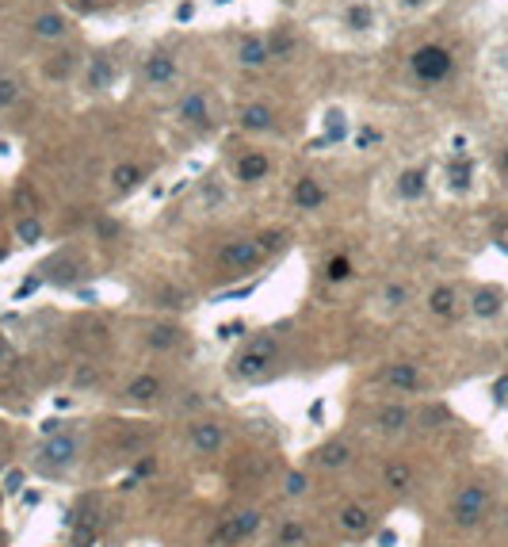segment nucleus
Returning <instances> with one entry per match:
<instances>
[{"label": "nucleus", "mask_w": 508, "mask_h": 547, "mask_svg": "<svg viewBox=\"0 0 508 547\" xmlns=\"http://www.w3.org/2000/svg\"><path fill=\"white\" fill-rule=\"evenodd\" d=\"M237 58L245 61V66H264V61L271 58V54H268V42H264V39H241Z\"/></svg>", "instance_id": "obj_17"}, {"label": "nucleus", "mask_w": 508, "mask_h": 547, "mask_svg": "<svg viewBox=\"0 0 508 547\" xmlns=\"http://www.w3.org/2000/svg\"><path fill=\"white\" fill-rule=\"evenodd\" d=\"M16 99H19V81L4 73V77H0V108H12Z\"/></svg>", "instance_id": "obj_26"}, {"label": "nucleus", "mask_w": 508, "mask_h": 547, "mask_svg": "<svg viewBox=\"0 0 508 547\" xmlns=\"http://www.w3.org/2000/svg\"><path fill=\"white\" fill-rule=\"evenodd\" d=\"M302 490H306V479L302 474H291L287 479V494H302Z\"/></svg>", "instance_id": "obj_35"}, {"label": "nucleus", "mask_w": 508, "mask_h": 547, "mask_svg": "<svg viewBox=\"0 0 508 547\" xmlns=\"http://www.w3.org/2000/svg\"><path fill=\"white\" fill-rule=\"evenodd\" d=\"M382 479H386V486H393V490H409L413 486V467L398 459V463H390L382 471Z\"/></svg>", "instance_id": "obj_18"}, {"label": "nucleus", "mask_w": 508, "mask_h": 547, "mask_svg": "<svg viewBox=\"0 0 508 547\" xmlns=\"http://www.w3.org/2000/svg\"><path fill=\"white\" fill-rule=\"evenodd\" d=\"M0 356H4V340H0Z\"/></svg>", "instance_id": "obj_39"}, {"label": "nucleus", "mask_w": 508, "mask_h": 547, "mask_svg": "<svg viewBox=\"0 0 508 547\" xmlns=\"http://www.w3.org/2000/svg\"><path fill=\"white\" fill-rule=\"evenodd\" d=\"M35 35H39V39H61V35H66V19L46 12V16L35 19Z\"/></svg>", "instance_id": "obj_19"}, {"label": "nucleus", "mask_w": 508, "mask_h": 547, "mask_svg": "<svg viewBox=\"0 0 508 547\" xmlns=\"http://www.w3.org/2000/svg\"><path fill=\"white\" fill-rule=\"evenodd\" d=\"M241 126H248V131H268L271 126V111L264 108V104H253V108L241 111Z\"/></svg>", "instance_id": "obj_21"}, {"label": "nucleus", "mask_w": 508, "mask_h": 547, "mask_svg": "<svg viewBox=\"0 0 508 547\" xmlns=\"http://www.w3.org/2000/svg\"><path fill=\"white\" fill-rule=\"evenodd\" d=\"M398 191H402L405 199H417L424 195V169H409V173L398 180Z\"/></svg>", "instance_id": "obj_22"}, {"label": "nucleus", "mask_w": 508, "mask_h": 547, "mask_svg": "<svg viewBox=\"0 0 508 547\" xmlns=\"http://www.w3.org/2000/svg\"><path fill=\"white\" fill-rule=\"evenodd\" d=\"M500 169H505V173H508V149H505V153H500Z\"/></svg>", "instance_id": "obj_37"}, {"label": "nucleus", "mask_w": 508, "mask_h": 547, "mask_svg": "<svg viewBox=\"0 0 508 547\" xmlns=\"http://www.w3.org/2000/svg\"><path fill=\"white\" fill-rule=\"evenodd\" d=\"M348 272H352L348 257H336V260H329V268H325V276H329V280H348Z\"/></svg>", "instance_id": "obj_30"}, {"label": "nucleus", "mask_w": 508, "mask_h": 547, "mask_svg": "<svg viewBox=\"0 0 508 547\" xmlns=\"http://www.w3.org/2000/svg\"><path fill=\"white\" fill-rule=\"evenodd\" d=\"M428 307H432V314L451 318V314H455V291H451V287H436L432 295H428Z\"/></svg>", "instance_id": "obj_20"}, {"label": "nucleus", "mask_w": 508, "mask_h": 547, "mask_svg": "<svg viewBox=\"0 0 508 547\" xmlns=\"http://www.w3.org/2000/svg\"><path fill=\"white\" fill-rule=\"evenodd\" d=\"M336 524H340L348 536H363V532L371 528V509L367 506H344L340 517H336Z\"/></svg>", "instance_id": "obj_8"}, {"label": "nucleus", "mask_w": 508, "mask_h": 547, "mask_svg": "<svg viewBox=\"0 0 508 547\" xmlns=\"http://www.w3.org/2000/svg\"><path fill=\"white\" fill-rule=\"evenodd\" d=\"M279 241H283V233H260V241H256V245H260V253H268V249H275Z\"/></svg>", "instance_id": "obj_33"}, {"label": "nucleus", "mask_w": 508, "mask_h": 547, "mask_svg": "<svg viewBox=\"0 0 508 547\" xmlns=\"http://www.w3.org/2000/svg\"><path fill=\"white\" fill-rule=\"evenodd\" d=\"M413 73L420 81H443L451 73V54L443 46H420L413 54Z\"/></svg>", "instance_id": "obj_4"}, {"label": "nucleus", "mask_w": 508, "mask_h": 547, "mask_svg": "<svg viewBox=\"0 0 508 547\" xmlns=\"http://www.w3.org/2000/svg\"><path fill=\"white\" fill-rule=\"evenodd\" d=\"M84 8H99V0H81Z\"/></svg>", "instance_id": "obj_38"}, {"label": "nucleus", "mask_w": 508, "mask_h": 547, "mask_svg": "<svg viewBox=\"0 0 508 547\" xmlns=\"http://www.w3.org/2000/svg\"><path fill=\"white\" fill-rule=\"evenodd\" d=\"M126 394H130L134 402H157V398H161V379H157V375H138V379H130Z\"/></svg>", "instance_id": "obj_11"}, {"label": "nucleus", "mask_w": 508, "mask_h": 547, "mask_svg": "<svg viewBox=\"0 0 508 547\" xmlns=\"http://www.w3.org/2000/svg\"><path fill=\"white\" fill-rule=\"evenodd\" d=\"M500 310V295L497 291H478L474 295V314L478 318H493Z\"/></svg>", "instance_id": "obj_25"}, {"label": "nucleus", "mask_w": 508, "mask_h": 547, "mask_svg": "<svg viewBox=\"0 0 508 547\" xmlns=\"http://www.w3.org/2000/svg\"><path fill=\"white\" fill-rule=\"evenodd\" d=\"M19 238H39V222H19Z\"/></svg>", "instance_id": "obj_36"}, {"label": "nucleus", "mask_w": 508, "mask_h": 547, "mask_svg": "<svg viewBox=\"0 0 508 547\" xmlns=\"http://www.w3.org/2000/svg\"><path fill=\"white\" fill-rule=\"evenodd\" d=\"M149 348H176L184 340V329H176V325H153V329L146 333Z\"/></svg>", "instance_id": "obj_16"}, {"label": "nucleus", "mask_w": 508, "mask_h": 547, "mask_svg": "<svg viewBox=\"0 0 508 547\" xmlns=\"http://www.w3.org/2000/svg\"><path fill=\"white\" fill-rule=\"evenodd\" d=\"M69 69H73V54H58V58L46 66L50 77H69Z\"/></svg>", "instance_id": "obj_28"}, {"label": "nucleus", "mask_w": 508, "mask_h": 547, "mask_svg": "<svg viewBox=\"0 0 508 547\" xmlns=\"http://www.w3.org/2000/svg\"><path fill=\"white\" fill-rule=\"evenodd\" d=\"M138 180H141V169L138 165H115V169H111V184H115L119 191L134 188Z\"/></svg>", "instance_id": "obj_24"}, {"label": "nucleus", "mask_w": 508, "mask_h": 547, "mask_svg": "<svg viewBox=\"0 0 508 547\" xmlns=\"http://www.w3.org/2000/svg\"><path fill=\"white\" fill-rule=\"evenodd\" d=\"M386 383H390L393 390H402V394H409V390H420V372H417V364H390L386 367V375H382Z\"/></svg>", "instance_id": "obj_7"}, {"label": "nucleus", "mask_w": 508, "mask_h": 547, "mask_svg": "<svg viewBox=\"0 0 508 547\" xmlns=\"http://www.w3.org/2000/svg\"><path fill=\"white\" fill-rule=\"evenodd\" d=\"M141 73H146V81L164 84V81H173V77H176V61L168 58V54H153V58L141 66Z\"/></svg>", "instance_id": "obj_10"}, {"label": "nucleus", "mask_w": 508, "mask_h": 547, "mask_svg": "<svg viewBox=\"0 0 508 547\" xmlns=\"http://www.w3.org/2000/svg\"><path fill=\"white\" fill-rule=\"evenodd\" d=\"M271 356H275V340L271 337L253 340V345L233 360V375H237V379H260V375H268Z\"/></svg>", "instance_id": "obj_2"}, {"label": "nucleus", "mask_w": 508, "mask_h": 547, "mask_svg": "<svg viewBox=\"0 0 508 547\" xmlns=\"http://www.w3.org/2000/svg\"><path fill=\"white\" fill-rule=\"evenodd\" d=\"M222 268H233V272H241V268H253L256 260H260V245L256 241H230V245L222 249Z\"/></svg>", "instance_id": "obj_5"}, {"label": "nucleus", "mask_w": 508, "mask_h": 547, "mask_svg": "<svg viewBox=\"0 0 508 547\" xmlns=\"http://www.w3.org/2000/svg\"><path fill=\"white\" fill-rule=\"evenodd\" d=\"M161 303L176 310V307H188V295H184V291H176V287H164V291H161Z\"/></svg>", "instance_id": "obj_31"}, {"label": "nucleus", "mask_w": 508, "mask_h": 547, "mask_svg": "<svg viewBox=\"0 0 508 547\" xmlns=\"http://www.w3.org/2000/svg\"><path fill=\"white\" fill-rule=\"evenodd\" d=\"M268 169H271V161L264 157V153H245V157L237 161V176H241L245 184L264 180V176H268Z\"/></svg>", "instance_id": "obj_9"}, {"label": "nucleus", "mask_w": 508, "mask_h": 547, "mask_svg": "<svg viewBox=\"0 0 508 547\" xmlns=\"http://www.w3.org/2000/svg\"><path fill=\"white\" fill-rule=\"evenodd\" d=\"M348 459H352V444H344V440H333V444L318 448V463L321 467H344Z\"/></svg>", "instance_id": "obj_13"}, {"label": "nucleus", "mask_w": 508, "mask_h": 547, "mask_svg": "<svg viewBox=\"0 0 508 547\" xmlns=\"http://www.w3.org/2000/svg\"><path fill=\"white\" fill-rule=\"evenodd\" d=\"M180 119H188V123L203 126L206 119H211V115H206V104H203V96H188V99H184V104H180Z\"/></svg>", "instance_id": "obj_23"}, {"label": "nucleus", "mask_w": 508, "mask_h": 547, "mask_svg": "<svg viewBox=\"0 0 508 547\" xmlns=\"http://www.w3.org/2000/svg\"><path fill=\"white\" fill-rule=\"evenodd\" d=\"M306 536H310V532H306L302 524H287V528L279 532V547H298V544H306Z\"/></svg>", "instance_id": "obj_27"}, {"label": "nucleus", "mask_w": 508, "mask_h": 547, "mask_svg": "<svg viewBox=\"0 0 508 547\" xmlns=\"http://www.w3.org/2000/svg\"><path fill=\"white\" fill-rule=\"evenodd\" d=\"M291 46H295V42H291L287 35H275V39L268 42V54L271 58H275V54H291Z\"/></svg>", "instance_id": "obj_32"}, {"label": "nucleus", "mask_w": 508, "mask_h": 547, "mask_svg": "<svg viewBox=\"0 0 508 547\" xmlns=\"http://www.w3.org/2000/svg\"><path fill=\"white\" fill-rule=\"evenodd\" d=\"M375 421H378V429H386V432H402L405 425H409V410L405 406H382L375 414Z\"/></svg>", "instance_id": "obj_15"}, {"label": "nucleus", "mask_w": 508, "mask_h": 547, "mask_svg": "<svg viewBox=\"0 0 508 547\" xmlns=\"http://www.w3.org/2000/svg\"><path fill=\"white\" fill-rule=\"evenodd\" d=\"M256 528H260V513H256V509H241V513L222 517V524L214 528V544L233 547V544H241V539H248Z\"/></svg>", "instance_id": "obj_3"}, {"label": "nucleus", "mask_w": 508, "mask_h": 547, "mask_svg": "<svg viewBox=\"0 0 508 547\" xmlns=\"http://www.w3.org/2000/svg\"><path fill=\"white\" fill-rule=\"evenodd\" d=\"M485 513H489V490L485 486H462L459 494H455V501H451V517H455V524H462V528L482 524Z\"/></svg>", "instance_id": "obj_1"}, {"label": "nucleus", "mask_w": 508, "mask_h": 547, "mask_svg": "<svg viewBox=\"0 0 508 547\" xmlns=\"http://www.w3.org/2000/svg\"><path fill=\"white\" fill-rule=\"evenodd\" d=\"M386 303H390V307H402L405 303V287H386Z\"/></svg>", "instance_id": "obj_34"}, {"label": "nucleus", "mask_w": 508, "mask_h": 547, "mask_svg": "<svg viewBox=\"0 0 508 547\" xmlns=\"http://www.w3.org/2000/svg\"><path fill=\"white\" fill-rule=\"evenodd\" d=\"M73 456H77V440L73 436H54L46 444V459H50V463L66 467V463H73Z\"/></svg>", "instance_id": "obj_14"}, {"label": "nucleus", "mask_w": 508, "mask_h": 547, "mask_svg": "<svg viewBox=\"0 0 508 547\" xmlns=\"http://www.w3.org/2000/svg\"><path fill=\"white\" fill-rule=\"evenodd\" d=\"M405 4H420V0H405Z\"/></svg>", "instance_id": "obj_40"}, {"label": "nucleus", "mask_w": 508, "mask_h": 547, "mask_svg": "<svg viewBox=\"0 0 508 547\" xmlns=\"http://www.w3.org/2000/svg\"><path fill=\"white\" fill-rule=\"evenodd\" d=\"M348 23H352L355 31H363V27H371V8H363V4H355V8H348Z\"/></svg>", "instance_id": "obj_29"}, {"label": "nucleus", "mask_w": 508, "mask_h": 547, "mask_svg": "<svg viewBox=\"0 0 508 547\" xmlns=\"http://www.w3.org/2000/svg\"><path fill=\"white\" fill-rule=\"evenodd\" d=\"M191 444H195V452H203V456H214V452H222V444H226V429H222L218 421H195L191 425Z\"/></svg>", "instance_id": "obj_6"}, {"label": "nucleus", "mask_w": 508, "mask_h": 547, "mask_svg": "<svg viewBox=\"0 0 508 547\" xmlns=\"http://www.w3.org/2000/svg\"><path fill=\"white\" fill-rule=\"evenodd\" d=\"M295 199H298V207L302 211H318L321 203H325V188H321L318 180H298Z\"/></svg>", "instance_id": "obj_12"}]
</instances>
